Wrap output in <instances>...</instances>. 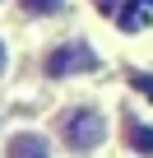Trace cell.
I'll return each instance as SVG.
<instances>
[{"label": "cell", "instance_id": "4", "mask_svg": "<svg viewBox=\"0 0 153 158\" xmlns=\"http://www.w3.org/2000/svg\"><path fill=\"white\" fill-rule=\"evenodd\" d=\"M5 158H56L51 153V139L42 135V130H14L10 139H5Z\"/></svg>", "mask_w": 153, "mask_h": 158}, {"label": "cell", "instance_id": "7", "mask_svg": "<svg viewBox=\"0 0 153 158\" xmlns=\"http://www.w3.org/2000/svg\"><path fill=\"white\" fill-rule=\"evenodd\" d=\"M5 70H10V42L0 37V79H5Z\"/></svg>", "mask_w": 153, "mask_h": 158}, {"label": "cell", "instance_id": "1", "mask_svg": "<svg viewBox=\"0 0 153 158\" xmlns=\"http://www.w3.org/2000/svg\"><path fill=\"white\" fill-rule=\"evenodd\" d=\"M56 139H60V149H70V153H93V149L107 139V116H102L93 102L60 107V112H56Z\"/></svg>", "mask_w": 153, "mask_h": 158}, {"label": "cell", "instance_id": "2", "mask_svg": "<svg viewBox=\"0 0 153 158\" xmlns=\"http://www.w3.org/2000/svg\"><path fill=\"white\" fill-rule=\"evenodd\" d=\"M98 70V51L88 47V37H60L42 51L37 60V74L51 79V84H60V79H74V74H88Z\"/></svg>", "mask_w": 153, "mask_h": 158}, {"label": "cell", "instance_id": "3", "mask_svg": "<svg viewBox=\"0 0 153 158\" xmlns=\"http://www.w3.org/2000/svg\"><path fill=\"white\" fill-rule=\"evenodd\" d=\"M121 139L135 158H153V121H144L135 107H121Z\"/></svg>", "mask_w": 153, "mask_h": 158}, {"label": "cell", "instance_id": "5", "mask_svg": "<svg viewBox=\"0 0 153 158\" xmlns=\"http://www.w3.org/2000/svg\"><path fill=\"white\" fill-rule=\"evenodd\" d=\"M14 10L23 19H60L70 10V0H14Z\"/></svg>", "mask_w": 153, "mask_h": 158}, {"label": "cell", "instance_id": "6", "mask_svg": "<svg viewBox=\"0 0 153 158\" xmlns=\"http://www.w3.org/2000/svg\"><path fill=\"white\" fill-rule=\"evenodd\" d=\"M125 84H130L135 93H144V98L153 102V74H144V70H130V74H125Z\"/></svg>", "mask_w": 153, "mask_h": 158}]
</instances>
